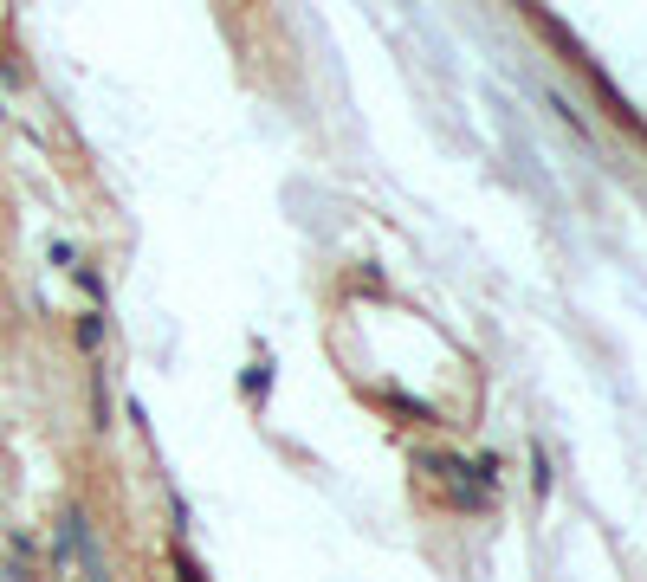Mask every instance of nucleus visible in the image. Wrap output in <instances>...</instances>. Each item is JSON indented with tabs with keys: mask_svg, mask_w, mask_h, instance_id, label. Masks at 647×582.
Instances as JSON below:
<instances>
[]
</instances>
